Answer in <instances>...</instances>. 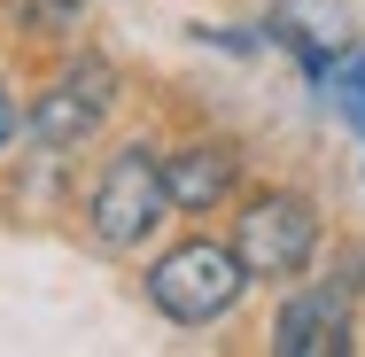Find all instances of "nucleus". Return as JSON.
Masks as SVG:
<instances>
[{
  "mask_svg": "<svg viewBox=\"0 0 365 357\" xmlns=\"http://www.w3.org/2000/svg\"><path fill=\"white\" fill-rule=\"evenodd\" d=\"M241 287H249V264L225 241H179V249H163L148 264V303L171 326H218L241 303Z\"/></svg>",
  "mask_w": 365,
  "mask_h": 357,
  "instance_id": "f257e3e1",
  "label": "nucleus"
},
{
  "mask_svg": "<svg viewBox=\"0 0 365 357\" xmlns=\"http://www.w3.org/2000/svg\"><path fill=\"white\" fill-rule=\"evenodd\" d=\"M171 217V187H163V155L148 140L117 148L109 163H101V179H93V195H86V225H93V241L101 249H140L148 233Z\"/></svg>",
  "mask_w": 365,
  "mask_h": 357,
  "instance_id": "f03ea898",
  "label": "nucleus"
},
{
  "mask_svg": "<svg viewBox=\"0 0 365 357\" xmlns=\"http://www.w3.org/2000/svg\"><path fill=\"white\" fill-rule=\"evenodd\" d=\"M233 249H241L249 280H295L319 257V210L303 195H288V187L280 195H257L249 210L233 217Z\"/></svg>",
  "mask_w": 365,
  "mask_h": 357,
  "instance_id": "7ed1b4c3",
  "label": "nucleus"
},
{
  "mask_svg": "<svg viewBox=\"0 0 365 357\" xmlns=\"http://www.w3.org/2000/svg\"><path fill=\"white\" fill-rule=\"evenodd\" d=\"M109 109H117V71H109L101 55H78L71 71L31 101V125H24V133L63 155V148H86V140H93Z\"/></svg>",
  "mask_w": 365,
  "mask_h": 357,
  "instance_id": "20e7f679",
  "label": "nucleus"
},
{
  "mask_svg": "<svg viewBox=\"0 0 365 357\" xmlns=\"http://www.w3.org/2000/svg\"><path fill=\"white\" fill-rule=\"evenodd\" d=\"M350 342H358V326H350V295L342 287H303L272 319V350L280 357H342Z\"/></svg>",
  "mask_w": 365,
  "mask_h": 357,
  "instance_id": "39448f33",
  "label": "nucleus"
},
{
  "mask_svg": "<svg viewBox=\"0 0 365 357\" xmlns=\"http://www.w3.org/2000/svg\"><path fill=\"white\" fill-rule=\"evenodd\" d=\"M241 179V155L225 140H195V148H171L163 155V187H171V210H218Z\"/></svg>",
  "mask_w": 365,
  "mask_h": 357,
  "instance_id": "423d86ee",
  "label": "nucleus"
},
{
  "mask_svg": "<svg viewBox=\"0 0 365 357\" xmlns=\"http://www.w3.org/2000/svg\"><path fill=\"white\" fill-rule=\"evenodd\" d=\"M327 86H334V109H342V117H350V125L365 133V55H358V63H342V71L327 78Z\"/></svg>",
  "mask_w": 365,
  "mask_h": 357,
  "instance_id": "0eeeda50",
  "label": "nucleus"
},
{
  "mask_svg": "<svg viewBox=\"0 0 365 357\" xmlns=\"http://www.w3.org/2000/svg\"><path fill=\"white\" fill-rule=\"evenodd\" d=\"M16 140V101H8V86H0V148Z\"/></svg>",
  "mask_w": 365,
  "mask_h": 357,
  "instance_id": "6e6552de",
  "label": "nucleus"
}]
</instances>
